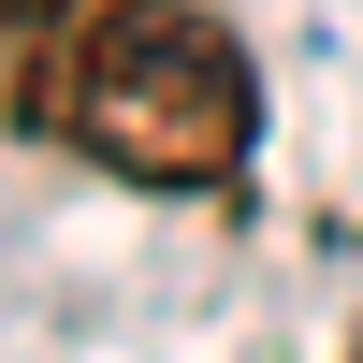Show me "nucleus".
<instances>
[{"label":"nucleus","instance_id":"obj_1","mask_svg":"<svg viewBox=\"0 0 363 363\" xmlns=\"http://www.w3.org/2000/svg\"><path fill=\"white\" fill-rule=\"evenodd\" d=\"M0 116L116 189H233L262 145L247 44L189 0H0Z\"/></svg>","mask_w":363,"mask_h":363},{"label":"nucleus","instance_id":"obj_2","mask_svg":"<svg viewBox=\"0 0 363 363\" xmlns=\"http://www.w3.org/2000/svg\"><path fill=\"white\" fill-rule=\"evenodd\" d=\"M349 363H363V349H349Z\"/></svg>","mask_w":363,"mask_h":363}]
</instances>
